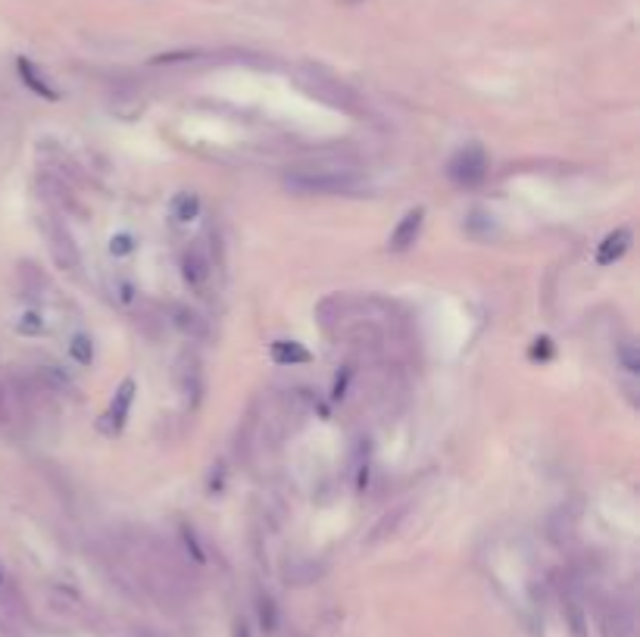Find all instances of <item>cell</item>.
Returning a JSON list of instances; mask_svg holds the SVG:
<instances>
[{
    "label": "cell",
    "instance_id": "6da1fadb",
    "mask_svg": "<svg viewBox=\"0 0 640 637\" xmlns=\"http://www.w3.org/2000/svg\"><path fill=\"white\" fill-rule=\"evenodd\" d=\"M285 188L294 194H322V197H338V194H356L366 188V178L353 169L341 166H300L285 175Z\"/></svg>",
    "mask_w": 640,
    "mask_h": 637
},
{
    "label": "cell",
    "instance_id": "7a4b0ae2",
    "mask_svg": "<svg viewBox=\"0 0 640 637\" xmlns=\"http://www.w3.org/2000/svg\"><path fill=\"white\" fill-rule=\"evenodd\" d=\"M447 175L450 182H456L459 188H475L488 178V154H484L481 144H466L463 150H456L447 163Z\"/></svg>",
    "mask_w": 640,
    "mask_h": 637
},
{
    "label": "cell",
    "instance_id": "3957f363",
    "mask_svg": "<svg viewBox=\"0 0 640 637\" xmlns=\"http://www.w3.org/2000/svg\"><path fill=\"white\" fill-rule=\"evenodd\" d=\"M44 235H47V244H50V257H54V263L66 272H75L82 266V253H79V244L72 241L66 222H60L57 216H47L44 219Z\"/></svg>",
    "mask_w": 640,
    "mask_h": 637
},
{
    "label": "cell",
    "instance_id": "277c9868",
    "mask_svg": "<svg viewBox=\"0 0 640 637\" xmlns=\"http://www.w3.org/2000/svg\"><path fill=\"white\" fill-rule=\"evenodd\" d=\"M175 385H178V394L185 397V403L191 406V410H197L207 385H203V363L194 350H185L175 360Z\"/></svg>",
    "mask_w": 640,
    "mask_h": 637
},
{
    "label": "cell",
    "instance_id": "5b68a950",
    "mask_svg": "<svg viewBox=\"0 0 640 637\" xmlns=\"http://www.w3.org/2000/svg\"><path fill=\"white\" fill-rule=\"evenodd\" d=\"M300 85H303L306 91H310L313 97H319V100H325V104H331V107L353 110V94H350L341 82H335L331 75H325V72H319V69H303V72H300Z\"/></svg>",
    "mask_w": 640,
    "mask_h": 637
},
{
    "label": "cell",
    "instance_id": "8992f818",
    "mask_svg": "<svg viewBox=\"0 0 640 637\" xmlns=\"http://www.w3.org/2000/svg\"><path fill=\"white\" fill-rule=\"evenodd\" d=\"M422 222H425V210H422V207L409 210V213L397 222L394 232H391V238H388V250H391V253H406V250H413V244H416V241H419V235H422Z\"/></svg>",
    "mask_w": 640,
    "mask_h": 637
},
{
    "label": "cell",
    "instance_id": "52a82bcc",
    "mask_svg": "<svg viewBox=\"0 0 640 637\" xmlns=\"http://www.w3.org/2000/svg\"><path fill=\"white\" fill-rule=\"evenodd\" d=\"M182 278H185V285L194 288V291L207 288V282H210V260H207V253H203L200 244H191L182 253Z\"/></svg>",
    "mask_w": 640,
    "mask_h": 637
},
{
    "label": "cell",
    "instance_id": "ba28073f",
    "mask_svg": "<svg viewBox=\"0 0 640 637\" xmlns=\"http://www.w3.org/2000/svg\"><path fill=\"white\" fill-rule=\"evenodd\" d=\"M132 400H135V381H122V385L116 388L113 403H110V413L104 416V419H107V431H110V435H116V431H122V428H125L128 410H132Z\"/></svg>",
    "mask_w": 640,
    "mask_h": 637
},
{
    "label": "cell",
    "instance_id": "9c48e42d",
    "mask_svg": "<svg viewBox=\"0 0 640 637\" xmlns=\"http://www.w3.org/2000/svg\"><path fill=\"white\" fill-rule=\"evenodd\" d=\"M634 235H631V228H616L612 235L603 238V244L597 247V266H612V263H619L628 247H631Z\"/></svg>",
    "mask_w": 640,
    "mask_h": 637
},
{
    "label": "cell",
    "instance_id": "30bf717a",
    "mask_svg": "<svg viewBox=\"0 0 640 637\" xmlns=\"http://www.w3.org/2000/svg\"><path fill=\"white\" fill-rule=\"evenodd\" d=\"M166 319H172V325L182 331L185 338H191V341H200V338H207V319H203L197 310H191V307H172V313L166 316Z\"/></svg>",
    "mask_w": 640,
    "mask_h": 637
},
{
    "label": "cell",
    "instance_id": "8fae6325",
    "mask_svg": "<svg viewBox=\"0 0 640 637\" xmlns=\"http://www.w3.org/2000/svg\"><path fill=\"white\" fill-rule=\"evenodd\" d=\"M16 66H19V79L25 82V88H29L32 94H38V97H44V100H60V94H57V88L50 85L44 75L35 69V63H29L25 57H19L16 60Z\"/></svg>",
    "mask_w": 640,
    "mask_h": 637
},
{
    "label": "cell",
    "instance_id": "7c38bea8",
    "mask_svg": "<svg viewBox=\"0 0 640 637\" xmlns=\"http://www.w3.org/2000/svg\"><path fill=\"white\" fill-rule=\"evenodd\" d=\"M269 353H272V363H278V366H306L313 360L310 350L297 341H275L269 347Z\"/></svg>",
    "mask_w": 640,
    "mask_h": 637
},
{
    "label": "cell",
    "instance_id": "4fadbf2b",
    "mask_svg": "<svg viewBox=\"0 0 640 637\" xmlns=\"http://www.w3.org/2000/svg\"><path fill=\"white\" fill-rule=\"evenodd\" d=\"M172 219L175 222H191L200 216V197L194 191H182V194H175L172 197Z\"/></svg>",
    "mask_w": 640,
    "mask_h": 637
},
{
    "label": "cell",
    "instance_id": "5bb4252c",
    "mask_svg": "<svg viewBox=\"0 0 640 637\" xmlns=\"http://www.w3.org/2000/svg\"><path fill=\"white\" fill-rule=\"evenodd\" d=\"M19 288H22V297H41V291L47 288V278L41 275V269L35 263H22L19 266Z\"/></svg>",
    "mask_w": 640,
    "mask_h": 637
},
{
    "label": "cell",
    "instance_id": "9a60e30c",
    "mask_svg": "<svg viewBox=\"0 0 640 637\" xmlns=\"http://www.w3.org/2000/svg\"><path fill=\"white\" fill-rule=\"evenodd\" d=\"M466 235L475 238V241H491V238H497V222H494V216H488V213H469V219H466Z\"/></svg>",
    "mask_w": 640,
    "mask_h": 637
},
{
    "label": "cell",
    "instance_id": "2e32d148",
    "mask_svg": "<svg viewBox=\"0 0 640 637\" xmlns=\"http://www.w3.org/2000/svg\"><path fill=\"white\" fill-rule=\"evenodd\" d=\"M110 291H113V300L119 303V307H135V303H138V288L132 285V278L113 275L110 278Z\"/></svg>",
    "mask_w": 640,
    "mask_h": 637
},
{
    "label": "cell",
    "instance_id": "e0dca14e",
    "mask_svg": "<svg viewBox=\"0 0 640 637\" xmlns=\"http://www.w3.org/2000/svg\"><path fill=\"white\" fill-rule=\"evenodd\" d=\"M403 513H406V509H394V513H384V516L378 519V525L372 528L369 541L378 544V541H384V538H391V534L397 531V525H400V519H403Z\"/></svg>",
    "mask_w": 640,
    "mask_h": 637
},
{
    "label": "cell",
    "instance_id": "ac0fdd59",
    "mask_svg": "<svg viewBox=\"0 0 640 637\" xmlns=\"http://www.w3.org/2000/svg\"><path fill=\"white\" fill-rule=\"evenodd\" d=\"M69 356L79 366H91L94 363V341L88 338V335H75L72 341H69Z\"/></svg>",
    "mask_w": 640,
    "mask_h": 637
},
{
    "label": "cell",
    "instance_id": "d6986e66",
    "mask_svg": "<svg viewBox=\"0 0 640 637\" xmlns=\"http://www.w3.org/2000/svg\"><path fill=\"white\" fill-rule=\"evenodd\" d=\"M44 316L38 313V310H29V313H25L19 322H16V331H19V335H25V338H38V335H44Z\"/></svg>",
    "mask_w": 640,
    "mask_h": 637
},
{
    "label": "cell",
    "instance_id": "ffe728a7",
    "mask_svg": "<svg viewBox=\"0 0 640 637\" xmlns=\"http://www.w3.org/2000/svg\"><path fill=\"white\" fill-rule=\"evenodd\" d=\"M616 356H619V363H622V369H625V372H631V375H637V372H640V350H637V344H631V341L619 344Z\"/></svg>",
    "mask_w": 640,
    "mask_h": 637
},
{
    "label": "cell",
    "instance_id": "44dd1931",
    "mask_svg": "<svg viewBox=\"0 0 640 637\" xmlns=\"http://www.w3.org/2000/svg\"><path fill=\"white\" fill-rule=\"evenodd\" d=\"M135 250V238L132 235H113L110 238V253L113 257H128Z\"/></svg>",
    "mask_w": 640,
    "mask_h": 637
},
{
    "label": "cell",
    "instance_id": "7402d4cb",
    "mask_svg": "<svg viewBox=\"0 0 640 637\" xmlns=\"http://www.w3.org/2000/svg\"><path fill=\"white\" fill-rule=\"evenodd\" d=\"M182 541H185L188 553H194L197 563H203V553H200V547H197V541H194V531H191L188 525H182Z\"/></svg>",
    "mask_w": 640,
    "mask_h": 637
},
{
    "label": "cell",
    "instance_id": "603a6c76",
    "mask_svg": "<svg viewBox=\"0 0 640 637\" xmlns=\"http://www.w3.org/2000/svg\"><path fill=\"white\" fill-rule=\"evenodd\" d=\"M13 422V410H10V397L0 391V431H4L7 425Z\"/></svg>",
    "mask_w": 640,
    "mask_h": 637
},
{
    "label": "cell",
    "instance_id": "cb8c5ba5",
    "mask_svg": "<svg viewBox=\"0 0 640 637\" xmlns=\"http://www.w3.org/2000/svg\"><path fill=\"white\" fill-rule=\"evenodd\" d=\"M260 613H263V625L272 628V625H275V609H272V600H269V597L260 600Z\"/></svg>",
    "mask_w": 640,
    "mask_h": 637
},
{
    "label": "cell",
    "instance_id": "d4e9b609",
    "mask_svg": "<svg viewBox=\"0 0 640 637\" xmlns=\"http://www.w3.org/2000/svg\"><path fill=\"white\" fill-rule=\"evenodd\" d=\"M550 353H553V350H550V341H547V338H544V341H534V347H531L534 360H547Z\"/></svg>",
    "mask_w": 640,
    "mask_h": 637
}]
</instances>
